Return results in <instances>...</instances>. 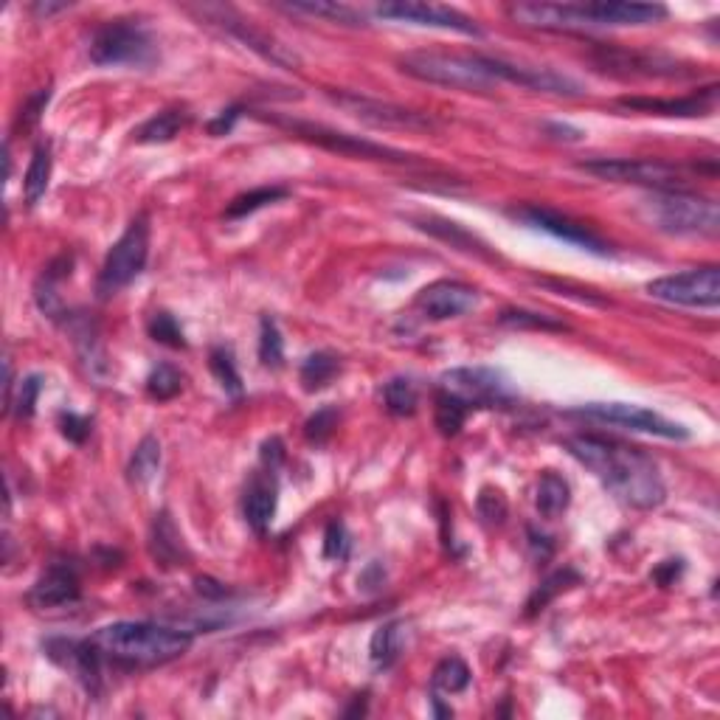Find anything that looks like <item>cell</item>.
I'll return each instance as SVG.
<instances>
[{
    "instance_id": "6da1fadb",
    "label": "cell",
    "mask_w": 720,
    "mask_h": 720,
    "mask_svg": "<svg viewBox=\"0 0 720 720\" xmlns=\"http://www.w3.org/2000/svg\"><path fill=\"white\" fill-rule=\"evenodd\" d=\"M563 445L602 481L616 501L633 510H656L664 504L667 484L661 479L659 465L642 448L597 434H574Z\"/></svg>"
},
{
    "instance_id": "7a4b0ae2",
    "label": "cell",
    "mask_w": 720,
    "mask_h": 720,
    "mask_svg": "<svg viewBox=\"0 0 720 720\" xmlns=\"http://www.w3.org/2000/svg\"><path fill=\"white\" fill-rule=\"evenodd\" d=\"M90 642L102 653L105 664L116 667H161L180 659L192 647V633L158 622H113L99 628Z\"/></svg>"
},
{
    "instance_id": "3957f363",
    "label": "cell",
    "mask_w": 720,
    "mask_h": 720,
    "mask_svg": "<svg viewBox=\"0 0 720 720\" xmlns=\"http://www.w3.org/2000/svg\"><path fill=\"white\" fill-rule=\"evenodd\" d=\"M400 71L411 79L428 85H442L453 90H493L504 85L498 71V57L484 54H442V51H411L400 57Z\"/></svg>"
},
{
    "instance_id": "277c9868",
    "label": "cell",
    "mask_w": 720,
    "mask_h": 720,
    "mask_svg": "<svg viewBox=\"0 0 720 720\" xmlns=\"http://www.w3.org/2000/svg\"><path fill=\"white\" fill-rule=\"evenodd\" d=\"M647 220L670 237H718L720 209L712 197L695 195L687 189L653 192L645 200Z\"/></svg>"
},
{
    "instance_id": "5b68a950",
    "label": "cell",
    "mask_w": 720,
    "mask_h": 720,
    "mask_svg": "<svg viewBox=\"0 0 720 720\" xmlns=\"http://www.w3.org/2000/svg\"><path fill=\"white\" fill-rule=\"evenodd\" d=\"M270 124L282 127L287 133H293L301 141H310L321 150L338 152L346 158H358V161H383V164H411L414 155H408L403 150H394L386 144H377L369 138H360V135H349L344 130H335V127H324V124H313V121L290 119V116H268Z\"/></svg>"
},
{
    "instance_id": "8992f818",
    "label": "cell",
    "mask_w": 720,
    "mask_h": 720,
    "mask_svg": "<svg viewBox=\"0 0 720 720\" xmlns=\"http://www.w3.org/2000/svg\"><path fill=\"white\" fill-rule=\"evenodd\" d=\"M147 256H150V223L144 214H138L133 223L127 225L119 242L107 251L105 265L99 270V282H96L99 299H110L130 285L147 265Z\"/></svg>"
},
{
    "instance_id": "52a82bcc",
    "label": "cell",
    "mask_w": 720,
    "mask_h": 720,
    "mask_svg": "<svg viewBox=\"0 0 720 720\" xmlns=\"http://www.w3.org/2000/svg\"><path fill=\"white\" fill-rule=\"evenodd\" d=\"M577 169L600 180H611V183L647 186L653 192L684 189L690 183L684 166H675L661 158H597V161H585Z\"/></svg>"
},
{
    "instance_id": "ba28073f",
    "label": "cell",
    "mask_w": 720,
    "mask_h": 720,
    "mask_svg": "<svg viewBox=\"0 0 720 720\" xmlns=\"http://www.w3.org/2000/svg\"><path fill=\"white\" fill-rule=\"evenodd\" d=\"M155 57L152 37L133 20H110L90 40V60L96 65H150Z\"/></svg>"
},
{
    "instance_id": "9c48e42d",
    "label": "cell",
    "mask_w": 720,
    "mask_h": 720,
    "mask_svg": "<svg viewBox=\"0 0 720 720\" xmlns=\"http://www.w3.org/2000/svg\"><path fill=\"white\" fill-rule=\"evenodd\" d=\"M442 386L450 394L462 397L470 408H510L518 400V391L510 377L487 366H459L442 375Z\"/></svg>"
},
{
    "instance_id": "30bf717a",
    "label": "cell",
    "mask_w": 720,
    "mask_h": 720,
    "mask_svg": "<svg viewBox=\"0 0 720 720\" xmlns=\"http://www.w3.org/2000/svg\"><path fill=\"white\" fill-rule=\"evenodd\" d=\"M647 293L653 299L678 304V307H698V310H715L720 304V268L704 265V268L684 270L673 276H661L647 285Z\"/></svg>"
},
{
    "instance_id": "8fae6325",
    "label": "cell",
    "mask_w": 720,
    "mask_h": 720,
    "mask_svg": "<svg viewBox=\"0 0 720 720\" xmlns=\"http://www.w3.org/2000/svg\"><path fill=\"white\" fill-rule=\"evenodd\" d=\"M574 417H585V420L605 422V425H619V428H628L636 434H650L659 436V439H690V431L681 425V422L667 420L650 408L633 403H585L580 408L571 411Z\"/></svg>"
},
{
    "instance_id": "7c38bea8",
    "label": "cell",
    "mask_w": 720,
    "mask_h": 720,
    "mask_svg": "<svg viewBox=\"0 0 720 720\" xmlns=\"http://www.w3.org/2000/svg\"><path fill=\"white\" fill-rule=\"evenodd\" d=\"M330 99L338 107H344L349 116H355L377 130H436V119L417 113V110H408L403 105H391V102H380V99L360 96V93H346V90H330Z\"/></svg>"
},
{
    "instance_id": "4fadbf2b",
    "label": "cell",
    "mask_w": 720,
    "mask_h": 720,
    "mask_svg": "<svg viewBox=\"0 0 720 720\" xmlns=\"http://www.w3.org/2000/svg\"><path fill=\"white\" fill-rule=\"evenodd\" d=\"M515 220H521L529 228H538L543 234H552L555 240H563L574 245V248H583L588 254L608 256L611 254V245L602 240L600 234H594L588 225L577 223L569 214H560L555 209H546V206H521V209L510 211Z\"/></svg>"
},
{
    "instance_id": "5bb4252c",
    "label": "cell",
    "mask_w": 720,
    "mask_h": 720,
    "mask_svg": "<svg viewBox=\"0 0 720 720\" xmlns=\"http://www.w3.org/2000/svg\"><path fill=\"white\" fill-rule=\"evenodd\" d=\"M200 17H206L209 23L220 26L225 34H231L234 40L248 45L262 60L273 62V65H279V68H299V57H296L287 45L273 40L265 31H259L251 20H245V17H240L237 12L223 9V6H203Z\"/></svg>"
},
{
    "instance_id": "9a60e30c",
    "label": "cell",
    "mask_w": 720,
    "mask_h": 720,
    "mask_svg": "<svg viewBox=\"0 0 720 720\" xmlns=\"http://www.w3.org/2000/svg\"><path fill=\"white\" fill-rule=\"evenodd\" d=\"M377 15L397 23H411V26H428V29L459 31L467 37H481V29L473 17L462 15L450 6L439 3H417V0H400V3H383L377 6Z\"/></svg>"
},
{
    "instance_id": "2e32d148",
    "label": "cell",
    "mask_w": 720,
    "mask_h": 720,
    "mask_svg": "<svg viewBox=\"0 0 720 720\" xmlns=\"http://www.w3.org/2000/svg\"><path fill=\"white\" fill-rule=\"evenodd\" d=\"M479 304V290L465 285V282H434V285L422 287L414 299V310L428 318V321H448L459 315L470 313Z\"/></svg>"
},
{
    "instance_id": "e0dca14e",
    "label": "cell",
    "mask_w": 720,
    "mask_h": 720,
    "mask_svg": "<svg viewBox=\"0 0 720 720\" xmlns=\"http://www.w3.org/2000/svg\"><path fill=\"white\" fill-rule=\"evenodd\" d=\"M588 29H622V26H653L667 17L661 3H628V0H605V3H583Z\"/></svg>"
},
{
    "instance_id": "ac0fdd59",
    "label": "cell",
    "mask_w": 720,
    "mask_h": 720,
    "mask_svg": "<svg viewBox=\"0 0 720 720\" xmlns=\"http://www.w3.org/2000/svg\"><path fill=\"white\" fill-rule=\"evenodd\" d=\"M79 594H82V585H79V574H76L74 566L51 563L40 574V580L31 585L26 602L34 611H54V608H65V605L79 602Z\"/></svg>"
},
{
    "instance_id": "d6986e66",
    "label": "cell",
    "mask_w": 720,
    "mask_h": 720,
    "mask_svg": "<svg viewBox=\"0 0 720 720\" xmlns=\"http://www.w3.org/2000/svg\"><path fill=\"white\" fill-rule=\"evenodd\" d=\"M498 71L504 85H518L526 90H538V93H555V96H583V85L569 74H560L555 68H543V65H524V62L501 60L498 57Z\"/></svg>"
},
{
    "instance_id": "ffe728a7",
    "label": "cell",
    "mask_w": 720,
    "mask_h": 720,
    "mask_svg": "<svg viewBox=\"0 0 720 720\" xmlns=\"http://www.w3.org/2000/svg\"><path fill=\"white\" fill-rule=\"evenodd\" d=\"M597 65L605 74L614 76H684L681 65L675 60H667L661 54H636V51H625V48H608L600 45L597 48Z\"/></svg>"
},
{
    "instance_id": "44dd1931",
    "label": "cell",
    "mask_w": 720,
    "mask_h": 720,
    "mask_svg": "<svg viewBox=\"0 0 720 720\" xmlns=\"http://www.w3.org/2000/svg\"><path fill=\"white\" fill-rule=\"evenodd\" d=\"M718 85H709L704 90H695L681 99H650V96H625L619 99V107L625 110H639L650 116H678V119H695V116H709L718 107Z\"/></svg>"
},
{
    "instance_id": "7402d4cb",
    "label": "cell",
    "mask_w": 720,
    "mask_h": 720,
    "mask_svg": "<svg viewBox=\"0 0 720 720\" xmlns=\"http://www.w3.org/2000/svg\"><path fill=\"white\" fill-rule=\"evenodd\" d=\"M279 507V487H276V476L273 473H256L251 484L245 487V498H242V515L248 526L256 535H265L273 524V515Z\"/></svg>"
},
{
    "instance_id": "603a6c76",
    "label": "cell",
    "mask_w": 720,
    "mask_h": 720,
    "mask_svg": "<svg viewBox=\"0 0 720 720\" xmlns=\"http://www.w3.org/2000/svg\"><path fill=\"white\" fill-rule=\"evenodd\" d=\"M411 225L425 231V234H431L434 240L448 242L450 248H456V251H462V254L476 256V259H487V262L498 259V256L490 251L487 242L479 240L473 231H467L465 225L453 223V220H442V217H414Z\"/></svg>"
},
{
    "instance_id": "cb8c5ba5",
    "label": "cell",
    "mask_w": 720,
    "mask_h": 720,
    "mask_svg": "<svg viewBox=\"0 0 720 720\" xmlns=\"http://www.w3.org/2000/svg\"><path fill=\"white\" fill-rule=\"evenodd\" d=\"M150 552L164 569H175V566H183L189 560L186 540H183L178 524L172 521L169 512H158L155 521H152Z\"/></svg>"
},
{
    "instance_id": "d4e9b609",
    "label": "cell",
    "mask_w": 720,
    "mask_h": 720,
    "mask_svg": "<svg viewBox=\"0 0 720 720\" xmlns=\"http://www.w3.org/2000/svg\"><path fill=\"white\" fill-rule=\"evenodd\" d=\"M186 124H189V113L183 107H166L138 127L135 141L138 144H169Z\"/></svg>"
},
{
    "instance_id": "484cf974",
    "label": "cell",
    "mask_w": 720,
    "mask_h": 720,
    "mask_svg": "<svg viewBox=\"0 0 720 720\" xmlns=\"http://www.w3.org/2000/svg\"><path fill=\"white\" fill-rule=\"evenodd\" d=\"M571 504V487L563 476H557L552 470H546L538 481L535 490V507L543 518H560L569 510Z\"/></svg>"
},
{
    "instance_id": "4316f807",
    "label": "cell",
    "mask_w": 720,
    "mask_h": 720,
    "mask_svg": "<svg viewBox=\"0 0 720 720\" xmlns=\"http://www.w3.org/2000/svg\"><path fill=\"white\" fill-rule=\"evenodd\" d=\"M405 630L403 622H386L375 630L372 636V645H369V656L375 661L377 670H389L394 661L400 659V650H403Z\"/></svg>"
},
{
    "instance_id": "83f0119b",
    "label": "cell",
    "mask_w": 720,
    "mask_h": 720,
    "mask_svg": "<svg viewBox=\"0 0 720 720\" xmlns=\"http://www.w3.org/2000/svg\"><path fill=\"white\" fill-rule=\"evenodd\" d=\"M287 12L293 15H310V17H327V20H335V23H344V26H363L366 20L360 12H355L352 6H344V3H330V0H296V3H287L282 6Z\"/></svg>"
},
{
    "instance_id": "f1b7e54d",
    "label": "cell",
    "mask_w": 720,
    "mask_h": 720,
    "mask_svg": "<svg viewBox=\"0 0 720 720\" xmlns=\"http://www.w3.org/2000/svg\"><path fill=\"white\" fill-rule=\"evenodd\" d=\"M158 467H161V442L155 436H144L130 456L127 479L133 484H150L158 476Z\"/></svg>"
},
{
    "instance_id": "f546056e",
    "label": "cell",
    "mask_w": 720,
    "mask_h": 720,
    "mask_svg": "<svg viewBox=\"0 0 720 720\" xmlns=\"http://www.w3.org/2000/svg\"><path fill=\"white\" fill-rule=\"evenodd\" d=\"M48 180H51V147L40 144L31 155V164L26 169V178H23V195H26L29 206H37L43 200Z\"/></svg>"
},
{
    "instance_id": "4dcf8cb0",
    "label": "cell",
    "mask_w": 720,
    "mask_h": 720,
    "mask_svg": "<svg viewBox=\"0 0 720 720\" xmlns=\"http://www.w3.org/2000/svg\"><path fill=\"white\" fill-rule=\"evenodd\" d=\"M467 414H470V405H467L462 397H456V394H450V391H439V394H436L434 422L442 436L459 434L462 425H465Z\"/></svg>"
},
{
    "instance_id": "1f68e13d",
    "label": "cell",
    "mask_w": 720,
    "mask_h": 720,
    "mask_svg": "<svg viewBox=\"0 0 720 720\" xmlns=\"http://www.w3.org/2000/svg\"><path fill=\"white\" fill-rule=\"evenodd\" d=\"M341 372V360L338 355H332V352H313V355H307L304 363H301V383H304V389L307 391H318L324 389V386H330L332 377Z\"/></svg>"
},
{
    "instance_id": "d6a6232c",
    "label": "cell",
    "mask_w": 720,
    "mask_h": 720,
    "mask_svg": "<svg viewBox=\"0 0 720 720\" xmlns=\"http://www.w3.org/2000/svg\"><path fill=\"white\" fill-rule=\"evenodd\" d=\"M470 667L459 656H448L436 664L434 675H431V687L434 692H445V695H459L470 687Z\"/></svg>"
},
{
    "instance_id": "836d02e7",
    "label": "cell",
    "mask_w": 720,
    "mask_h": 720,
    "mask_svg": "<svg viewBox=\"0 0 720 720\" xmlns=\"http://www.w3.org/2000/svg\"><path fill=\"white\" fill-rule=\"evenodd\" d=\"M383 403L386 411L394 417H411L417 414V405H420V394L414 380L408 377H391L389 383L383 386Z\"/></svg>"
},
{
    "instance_id": "e575fe53",
    "label": "cell",
    "mask_w": 720,
    "mask_h": 720,
    "mask_svg": "<svg viewBox=\"0 0 720 720\" xmlns=\"http://www.w3.org/2000/svg\"><path fill=\"white\" fill-rule=\"evenodd\" d=\"M577 583H580V574L574 569H560L555 571V574H549V577L535 588V594L529 597V602H526V616L540 614L549 602L555 600L557 594H563L566 588H571V585Z\"/></svg>"
},
{
    "instance_id": "d590c367",
    "label": "cell",
    "mask_w": 720,
    "mask_h": 720,
    "mask_svg": "<svg viewBox=\"0 0 720 720\" xmlns=\"http://www.w3.org/2000/svg\"><path fill=\"white\" fill-rule=\"evenodd\" d=\"M287 195H290V192L282 189V186H262V189H254V192H245V195L234 197V200L228 203L225 217H228V220H240V217H248V214H254V211L265 209L270 203L285 200Z\"/></svg>"
},
{
    "instance_id": "8d00e7d4",
    "label": "cell",
    "mask_w": 720,
    "mask_h": 720,
    "mask_svg": "<svg viewBox=\"0 0 720 720\" xmlns=\"http://www.w3.org/2000/svg\"><path fill=\"white\" fill-rule=\"evenodd\" d=\"M501 327H512V330H546V332H566L569 327L563 321H557L555 315L535 313V310H521V307H507L498 315Z\"/></svg>"
},
{
    "instance_id": "74e56055",
    "label": "cell",
    "mask_w": 720,
    "mask_h": 720,
    "mask_svg": "<svg viewBox=\"0 0 720 720\" xmlns=\"http://www.w3.org/2000/svg\"><path fill=\"white\" fill-rule=\"evenodd\" d=\"M259 360L268 369H282V363H285V341L270 315H262V321H259Z\"/></svg>"
},
{
    "instance_id": "f35d334b",
    "label": "cell",
    "mask_w": 720,
    "mask_h": 720,
    "mask_svg": "<svg viewBox=\"0 0 720 720\" xmlns=\"http://www.w3.org/2000/svg\"><path fill=\"white\" fill-rule=\"evenodd\" d=\"M211 375L217 377V383L223 386L231 397H240L242 394V377L237 372V360L231 355L228 346H214L209 355Z\"/></svg>"
},
{
    "instance_id": "ab89813d",
    "label": "cell",
    "mask_w": 720,
    "mask_h": 720,
    "mask_svg": "<svg viewBox=\"0 0 720 720\" xmlns=\"http://www.w3.org/2000/svg\"><path fill=\"white\" fill-rule=\"evenodd\" d=\"M180 389H183V375L169 363L155 366L150 377H147V394H150L152 400H158V403H166V400L178 397Z\"/></svg>"
},
{
    "instance_id": "60d3db41",
    "label": "cell",
    "mask_w": 720,
    "mask_h": 720,
    "mask_svg": "<svg viewBox=\"0 0 720 720\" xmlns=\"http://www.w3.org/2000/svg\"><path fill=\"white\" fill-rule=\"evenodd\" d=\"M150 338L158 341V344L169 346V349H186V338H183V330L180 324L175 321V315L169 313H155L150 318Z\"/></svg>"
},
{
    "instance_id": "b9f144b4",
    "label": "cell",
    "mask_w": 720,
    "mask_h": 720,
    "mask_svg": "<svg viewBox=\"0 0 720 720\" xmlns=\"http://www.w3.org/2000/svg\"><path fill=\"white\" fill-rule=\"evenodd\" d=\"M43 391V377L40 375H29L20 380V389H17V397L12 400V408L20 420H29L34 417V408H37V397Z\"/></svg>"
},
{
    "instance_id": "7bdbcfd3",
    "label": "cell",
    "mask_w": 720,
    "mask_h": 720,
    "mask_svg": "<svg viewBox=\"0 0 720 720\" xmlns=\"http://www.w3.org/2000/svg\"><path fill=\"white\" fill-rule=\"evenodd\" d=\"M338 420H341L338 408H318L313 417L307 420V425H304V436L310 442H315V445H324L332 436V431L338 428Z\"/></svg>"
},
{
    "instance_id": "ee69618b",
    "label": "cell",
    "mask_w": 720,
    "mask_h": 720,
    "mask_svg": "<svg viewBox=\"0 0 720 720\" xmlns=\"http://www.w3.org/2000/svg\"><path fill=\"white\" fill-rule=\"evenodd\" d=\"M479 518L484 526H501L507 518V501L498 490H481Z\"/></svg>"
},
{
    "instance_id": "f6af8a7d",
    "label": "cell",
    "mask_w": 720,
    "mask_h": 720,
    "mask_svg": "<svg viewBox=\"0 0 720 720\" xmlns=\"http://www.w3.org/2000/svg\"><path fill=\"white\" fill-rule=\"evenodd\" d=\"M349 549H352V540H349L344 521H332V524L327 526V532H324V557H330V560H346Z\"/></svg>"
},
{
    "instance_id": "bcb514c9",
    "label": "cell",
    "mask_w": 720,
    "mask_h": 720,
    "mask_svg": "<svg viewBox=\"0 0 720 720\" xmlns=\"http://www.w3.org/2000/svg\"><path fill=\"white\" fill-rule=\"evenodd\" d=\"M60 428H62V436L71 439V442H76V445H82V442L90 436V431H93L88 417H79V414H71V411L60 417Z\"/></svg>"
},
{
    "instance_id": "7dc6e473",
    "label": "cell",
    "mask_w": 720,
    "mask_h": 720,
    "mask_svg": "<svg viewBox=\"0 0 720 720\" xmlns=\"http://www.w3.org/2000/svg\"><path fill=\"white\" fill-rule=\"evenodd\" d=\"M48 96H51V90L48 88L37 90L29 102L23 105V110H20V124H23V127H34V124L40 121V113H43L45 105H48Z\"/></svg>"
},
{
    "instance_id": "c3c4849f",
    "label": "cell",
    "mask_w": 720,
    "mask_h": 720,
    "mask_svg": "<svg viewBox=\"0 0 720 720\" xmlns=\"http://www.w3.org/2000/svg\"><path fill=\"white\" fill-rule=\"evenodd\" d=\"M240 116H242L240 105L225 107V110H220V116H214V119L209 121V133L211 135H228L231 130H234V124H237Z\"/></svg>"
},
{
    "instance_id": "681fc988",
    "label": "cell",
    "mask_w": 720,
    "mask_h": 720,
    "mask_svg": "<svg viewBox=\"0 0 720 720\" xmlns=\"http://www.w3.org/2000/svg\"><path fill=\"white\" fill-rule=\"evenodd\" d=\"M262 462L268 465L270 473H276L279 465L285 462V445H282L279 436H273V439H268V442L262 445Z\"/></svg>"
},
{
    "instance_id": "f907efd6",
    "label": "cell",
    "mask_w": 720,
    "mask_h": 720,
    "mask_svg": "<svg viewBox=\"0 0 720 720\" xmlns=\"http://www.w3.org/2000/svg\"><path fill=\"white\" fill-rule=\"evenodd\" d=\"M195 591L200 594V597H206V600H211V602L225 600V597H228V588H225L223 583H217L214 577H197Z\"/></svg>"
},
{
    "instance_id": "816d5d0a",
    "label": "cell",
    "mask_w": 720,
    "mask_h": 720,
    "mask_svg": "<svg viewBox=\"0 0 720 720\" xmlns=\"http://www.w3.org/2000/svg\"><path fill=\"white\" fill-rule=\"evenodd\" d=\"M681 571H684V563L681 560H664L659 569L653 571V580L661 585V588H667V585H673L678 577H681Z\"/></svg>"
},
{
    "instance_id": "f5cc1de1",
    "label": "cell",
    "mask_w": 720,
    "mask_h": 720,
    "mask_svg": "<svg viewBox=\"0 0 720 720\" xmlns=\"http://www.w3.org/2000/svg\"><path fill=\"white\" fill-rule=\"evenodd\" d=\"M543 130H546V135L557 138V141H580L583 138V130H577L571 124H563V121H549V124H543Z\"/></svg>"
},
{
    "instance_id": "db71d44e",
    "label": "cell",
    "mask_w": 720,
    "mask_h": 720,
    "mask_svg": "<svg viewBox=\"0 0 720 720\" xmlns=\"http://www.w3.org/2000/svg\"><path fill=\"white\" fill-rule=\"evenodd\" d=\"M62 9H68V3H37V6H34V15L48 17L54 15V12H62Z\"/></svg>"
},
{
    "instance_id": "11a10c76",
    "label": "cell",
    "mask_w": 720,
    "mask_h": 720,
    "mask_svg": "<svg viewBox=\"0 0 720 720\" xmlns=\"http://www.w3.org/2000/svg\"><path fill=\"white\" fill-rule=\"evenodd\" d=\"M431 704H434V712L439 715V718H450V715H453V712H450V706L439 704V695H434V698H431Z\"/></svg>"
}]
</instances>
